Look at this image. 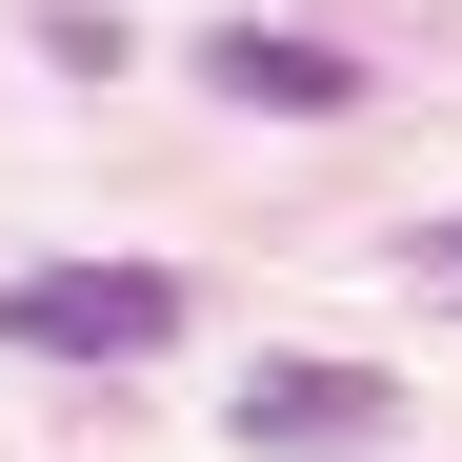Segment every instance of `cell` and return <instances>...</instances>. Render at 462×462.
<instances>
[{
    "label": "cell",
    "mask_w": 462,
    "mask_h": 462,
    "mask_svg": "<svg viewBox=\"0 0 462 462\" xmlns=\"http://www.w3.org/2000/svg\"><path fill=\"white\" fill-rule=\"evenodd\" d=\"M0 342L21 362H162L181 342V262H21L0 282Z\"/></svg>",
    "instance_id": "obj_1"
},
{
    "label": "cell",
    "mask_w": 462,
    "mask_h": 462,
    "mask_svg": "<svg viewBox=\"0 0 462 462\" xmlns=\"http://www.w3.org/2000/svg\"><path fill=\"white\" fill-rule=\"evenodd\" d=\"M242 442L262 462H301V442H402V382H382V362H242Z\"/></svg>",
    "instance_id": "obj_2"
},
{
    "label": "cell",
    "mask_w": 462,
    "mask_h": 462,
    "mask_svg": "<svg viewBox=\"0 0 462 462\" xmlns=\"http://www.w3.org/2000/svg\"><path fill=\"white\" fill-rule=\"evenodd\" d=\"M201 81L242 101V121H342V101H362V60H342V41H301V21H221V41H201Z\"/></svg>",
    "instance_id": "obj_3"
},
{
    "label": "cell",
    "mask_w": 462,
    "mask_h": 462,
    "mask_svg": "<svg viewBox=\"0 0 462 462\" xmlns=\"http://www.w3.org/2000/svg\"><path fill=\"white\" fill-rule=\"evenodd\" d=\"M422 262H442V282H462V221H442V242H422Z\"/></svg>",
    "instance_id": "obj_4"
}]
</instances>
